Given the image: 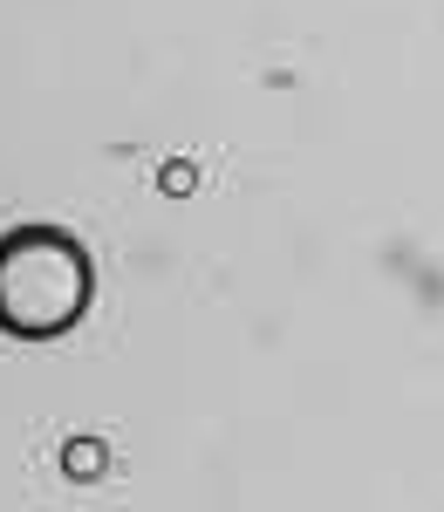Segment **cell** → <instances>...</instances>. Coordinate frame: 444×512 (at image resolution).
Wrapping results in <instances>:
<instances>
[{"instance_id": "6da1fadb", "label": "cell", "mask_w": 444, "mask_h": 512, "mask_svg": "<svg viewBox=\"0 0 444 512\" xmlns=\"http://www.w3.org/2000/svg\"><path fill=\"white\" fill-rule=\"evenodd\" d=\"M96 267L62 226H7L0 233V328L21 342L69 335L89 315Z\"/></svg>"}, {"instance_id": "7a4b0ae2", "label": "cell", "mask_w": 444, "mask_h": 512, "mask_svg": "<svg viewBox=\"0 0 444 512\" xmlns=\"http://www.w3.org/2000/svg\"><path fill=\"white\" fill-rule=\"evenodd\" d=\"M62 465H69V478H96L103 472V444H96V437H76V444L62 451Z\"/></svg>"}]
</instances>
